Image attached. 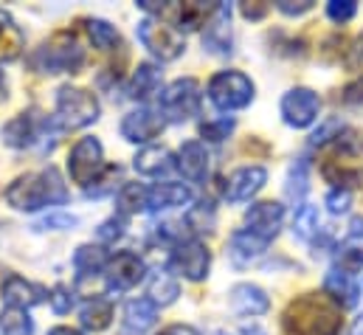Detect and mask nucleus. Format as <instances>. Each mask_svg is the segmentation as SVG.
I'll return each mask as SVG.
<instances>
[{"mask_svg": "<svg viewBox=\"0 0 363 335\" xmlns=\"http://www.w3.org/2000/svg\"><path fill=\"white\" fill-rule=\"evenodd\" d=\"M281 327L287 335H338L344 316L327 293H304L287 304Z\"/></svg>", "mask_w": 363, "mask_h": 335, "instance_id": "nucleus-1", "label": "nucleus"}, {"mask_svg": "<svg viewBox=\"0 0 363 335\" xmlns=\"http://www.w3.org/2000/svg\"><path fill=\"white\" fill-rule=\"evenodd\" d=\"M65 200H68V186L62 183V175L54 167L20 175L6 189V203L17 212H37L45 206H62Z\"/></svg>", "mask_w": 363, "mask_h": 335, "instance_id": "nucleus-2", "label": "nucleus"}, {"mask_svg": "<svg viewBox=\"0 0 363 335\" xmlns=\"http://www.w3.org/2000/svg\"><path fill=\"white\" fill-rule=\"evenodd\" d=\"M321 175L335 183L338 189L358 186L363 180V136L355 130H338V136L330 138L324 158H321Z\"/></svg>", "mask_w": 363, "mask_h": 335, "instance_id": "nucleus-3", "label": "nucleus"}, {"mask_svg": "<svg viewBox=\"0 0 363 335\" xmlns=\"http://www.w3.org/2000/svg\"><path fill=\"white\" fill-rule=\"evenodd\" d=\"M82 62H85V51L77 43L74 34H57V37H51L31 57V65L37 71H43V74H74V71L82 68Z\"/></svg>", "mask_w": 363, "mask_h": 335, "instance_id": "nucleus-4", "label": "nucleus"}, {"mask_svg": "<svg viewBox=\"0 0 363 335\" xmlns=\"http://www.w3.org/2000/svg\"><path fill=\"white\" fill-rule=\"evenodd\" d=\"M99 99L85 87L62 84L57 90V119L62 121V127H88L99 119Z\"/></svg>", "mask_w": 363, "mask_h": 335, "instance_id": "nucleus-5", "label": "nucleus"}, {"mask_svg": "<svg viewBox=\"0 0 363 335\" xmlns=\"http://www.w3.org/2000/svg\"><path fill=\"white\" fill-rule=\"evenodd\" d=\"M208 99L217 110H242L254 99V82L240 71H220L208 82Z\"/></svg>", "mask_w": 363, "mask_h": 335, "instance_id": "nucleus-6", "label": "nucleus"}, {"mask_svg": "<svg viewBox=\"0 0 363 335\" xmlns=\"http://www.w3.org/2000/svg\"><path fill=\"white\" fill-rule=\"evenodd\" d=\"M200 82L197 79H175L161 90V116L181 124L200 113Z\"/></svg>", "mask_w": 363, "mask_h": 335, "instance_id": "nucleus-7", "label": "nucleus"}, {"mask_svg": "<svg viewBox=\"0 0 363 335\" xmlns=\"http://www.w3.org/2000/svg\"><path fill=\"white\" fill-rule=\"evenodd\" d=\"M135 31H138V40H141L161 62H172V60H178L183 51H186V43H183L181 31L172 28L169 23L158 20V17H144Z\"/></svg>", "mask_w": 363, "mask_h": 335, "instance_id": "nucleus-8", "label": "nucleus"}, {"mask_svg": "<svg viewBox=\"0 0 363 335\" xmlns=\"http://www.w3.org/2000/svg\"><path fill=\"white\" fill-rule=\"evenodd\" d=\"M51 133V121L48 119H43L37 110H28V113H20V116H14L11 121H6V127L0 130V136H3V141L9 144V147H14V150H28V147H48V141H45V136Z\"/></svg>", "mask_w": 363, "mask_h": 335, "instance_id": "nucleus-9", "label": "nucleus"}, {"mask_svg": "<svg viewBox=\"0 0 363 335\" xmlns=\"http://www.w3.org/2000/svg\"><path fill=\"white\" fill-rule=\"evenodd\" d=\"M101 276H104L107 290L121 293V290L135 287V285L147 276V265H144V259H141L135 251H118L107 259Z\"/></svg>", "mask_w": 363, "mask_h": 335, "instance_id": "nucleus-10", "label": "nucleus"}, {"mask_svg": "<svg viewBox=\"0 0 363 335\" xmlns=\"http://www.w3.org/2000/svg\"><path fill=\"white\" fill-rule=\"evenodd\" d=\"M101 144H99V138H93V136H85V138H79L77 144H74V150H71V155H68V172H71V180L74 183H79V186H85V189H91V183L99 177V172H101Z\"/></svg>", "mask_w": 363, "mask_h": 335, "instance_id": "nucleus-11", "label": "nucleus"}, {"mask_svg": "<svg viewBox=\"0 0 363 335\" xmlns=\"http://www.w3.org/2000/svg\"><path fill=\"white\" fill-rule=\"evenodd\" d=\"M318 113H321V99L310 87H293L281 96V119L296 130L310 127L318 119Z\"/></svg>", "mask_w": 363, "mask_h": 335, "instance_id": "nucleus-12", "label": "nucleus"}, {"mask_svg": "<svg viewBox=\"0 0 363 335\" xmlns=\"http://www.w3.org/2000/svg\"><path fill=\"white\" fill-rule=\"evenodd\" d=\"M208 265H211V253L200 240H183L175 246V251L169 256V268L175 273L186 276L189 282H200L208 276Z\"/></svg>", "mask_w": 363, "mask_h": 335, "instance_id": "nucleus-13", "label": "nucleus"}, {"mask_svg": "<svg viewBox=\"0 0 363 335\" xmlns=\"http://www.w3.org/2000/svg\"><path fill=\"white\" fill-rule=\"evenodd\" d=\"M164 127H167V119L161 116V110H152V107L130 110L121 119V136L130 144H150L164 133Z\"/></svg>", "mask_w": 363, "mask_h": 335, "instance_id": "nucleus-14", "label": "nucleus"}, {"mask_svg": "<svg viewBox=\"0 0 363 335\" xmlns=\"http://www.w3.org/2000/svg\"><path fill=\"white\" fill-rule=\"evenodd\" d=\"M0 293H3V304L6 307H17V310H28V307H34V304H40V302H45L51 296L45 287H40V285L17 276V273L6 276Z\"/></svg>", "mask_w": 363, "mask_h": 335, "instance_id": "nucleus-15", "label": "nucleus"}, {"mask_svg": "<svg viewBox=\"0 0 363 335\" xmlns=\"http://www.w3.org/2000/svg\"><path fill=\"white\" fill-rule=\"evenodd\" d=\"M281 220H284V206L281 203H273V200H262V203H254L245 214V229L271 240L279 234L281 229Z\"/></svg>", "mask_w": 363, "mask_h": 335, "instance_id": "nucleus-16", "label": "nucleus"}, {"mask_svg": "<svg viewBox=\"0 0 363 335\" xmlns=\"http://www.w3.org/2000/svg\"><path fill=\"white\" fill-rule=\"evenodd\" d=\"M203 45L220 57L231 54V3H217V11L203 31Z\"/></svg>", "mask_w": 363, "mask_h": 335, "instance_id": "nucleus-17", "label": "nucleus"}, {"mask_svg": "<svg viewBox=\"0 0 363 335\" xmlns=\"http://www.w3.org/2000/svg\"><path fill=\"white\" fill-rule=\"evenodd\" d=\"M268 180V172L262 167H242L237 172H231L228 183H225V200L231 203H242V200H251Z\"/></svg>", "mask_w": 363, "mask_h": 335, "instance_id": "nucleus-18", "label": "nucleus"}, {"mask_svg": "<svg viewBox=\"0 0 363 335\" xmlns=\"http://www.w3.org/2000/svg\"><path fill=\"white\" fill-rule=\"evenodd\" d=\"M158 322V304L150 299H133L124 304V319H121V330L124 335H144L152 330Z\"/></svg>", "mask_w": 363, "mask_h": 335, "instance_id": "nucleus-19", "label": "nucleus"}, {"mask_svg": "<svg viewBox=\"0 0 363 335\" xmlns=\"http://www.w3.org/2000/svg\"><path fill=\"white\" fill-rule=\"evenodd\" d=\"M268 246H271V240H265V237H259V234H254V231H248V229H240V231H234L231 240H228V256H231V262H234L237 268H245V265H251L257 256H262Z\"/></svg>", "mask_w": 363, "mask_h": 335, "instance_id": "nucleus-20", "label": "nucleus"}, {"mask_svg": "<svg viewBox=\"0 0 363 335\" xmlns=\"http://www.w3.org/2000/svg\"><path fill=\"white\" fill-rule=\"evenodd\" d=\"M191 203V189L186 183H175V180H167V183H155L147 194V209L150 212H167V209H181Z\"/></svg>", "mask_w": 363, "mask_h": 335, "instance_id": "nucleus-21", "label": "nucleus"}, {"mask_svg": "<svg viewBox=\"0 0 363 335\" xmlns=\"http://www.w3.org/2000/svg\"><path fill=\"white\" fill-rule=\"evenodd\" d=\"M324 290H327V296H330L341 310L355 307L358 299H361L358 282L352 279V273H347V270H341V268H333V270L327 273V279H324Z\"/></svg>", "mask_w": 363, "mask_h": 335, "instance_id": "nucleus-22", "label": "nucleus"}, {"mask_svg": "<svg viewBox=\"0 0 363 335\" xmlns=\"http://www.w3.org/2000/svg\"><path fill=\"white\" fill-rule=\"evenodd\" d=\"M178 169L183 172V177L203 183L208 175V153L200 141H186L178 150Z\"/></svg>", "mask_w": 363, "mask_h": 335, "instance_id": "nucleus-23", "label": "nucleus"}, {"mask_svg": "<svg viewBox=\"0 0 363 335\" xmlns=\"http://www.w3.org/2000/svg\"><path fill=\"white\" fill-rule=\"evenodd\" d=\"M231 307L240 316H262L271 307V299L262 287L257 285H237L231 290Z\"/></svg>", "mask_w": 363, "mask_h": 335, "instance_id": "nucleus-24", "label": "nucleus"}, {"mask_svg": "<svg viewBox=\"0 0 363 335\" xmlns=\"http://www.w3.org/2000/svg\"><path fill=\"white\" fill-rule=\"evenodd\" d=\"M133 167L144 177H161V175H167L169 169L178 167V164H175V158H172V153L167 147H144L133 158Z\"/></svg>", "mask_w": 363, "mask_h": 335, "instance_id": "nucleus-25", "label": "nucleus"}, {"mask_svg": "<svg viewBox=\"0 0 363 335\" xmlns=\"http://www.w3.org/2000/svg\"><path fill=\"white\" fill-rule=\"evenodd\" d=\"M26 37L20 31V26L11 20L9 11L0 9V62H14L23 54Z\"/></svg>", "mask_w": 363, "mask_h": 335, "instance_id": "nucleus-26", "label": "nucleus"}, {"mask_svg": "<svg viewBox=\"0 0 363 335\" xmlns=\"http://www.w3.org/2000/svg\"><path fill=\"white\" fill-rule=\"evenodd\" d=\"M147 290H150V302H155L158 307L172 304V302L178 299V293H181L175 276H172L169 270H164V268L150 270V276H147Z\"/></svg>", "mask_w": 363, "mask_h": 335, "instance_id": "nucleus-27", "label": "nucleus"}, {"mask_svg": "<svg viewBox=\"0 0 363 335\" xmlns=\"http://www.w3.org/2000/svg\"><path fill=\"white\" fill-rule=\"evenodd\" d=\"M338 262L347 273L363 268V220H352V234L338 246Z\"/></svg>", "mask_w": 363, "mask_h": 335, "instance_id": "nucleus-28", "label": "nucleus"}, {"mask_svg": "<svg viewBox=\"0 0 363 335\" xmlns=\"http://www.w3.org/2000/svg\"><path fill=\"white\" fill-rule=\"evenodd\" d=\"M158 90H161V71H158L155 65H150V62H141V65L135 68V74H133L130 96L144 101V99L155 96Z\"/></svg>", "mask_w": 363, "mask_h": 335, "instance_id": "nucleus-29", "label": "nucleus"}, {"mask_svg": "<svg viewBox=\"0 0 363 335\" xmlns=\"http://www.w3.org/2000/svg\"><path fill=\"white\" fill-rule=\"evenodd\" d=\"M79 322H82V327H85V330H93V333L107 330V327H110V322H113V304H110L107 299L93 296L91 302L82 307Z\"/></svg>", "mask_w": 363, "mask_h": 335, "instance_id": "nucleus-30", "label": "nucleus"}, {"mask_svg": "<svg viewBox=\"0 0 363 335\" xmlns=\"http://www.w3.org/2000/svg\"><path fill=\"white\" fill-rule=\"evenodd\" d=\"M147 194H150L147 186H141V183H124V186L118 189V197H116L118 214H121V217H130V214L144 212V209H147Z\"/></svg>", "mask_w": 363, "mask_h": 335, "instance_id": "nucleus-31", "label": "nucleus"}, {"mask_svg": "<svg viewBox=\"0 0 363 335\" xmlns=\"http://www.w3.org/2000/svg\"><path fill=\"white\" fill-rule=\"evenodd\" d=\"M107 259L110 256L104 251V246H82L74 253V265H77L79 276H96L99 270H104Z\"/></svg>", "mask_w": 363, "mask_h": 335, "instance_id": "nucleus-32", "label": "nucleus"}, {"mask_svg": "<svg viewBox=\"0 0 363 335\" xmlns=\"http://www.w3.org/2000/svg\"><path fill=\"white\" fill-rule=\"evenodd\" d=\"M0 333L3 335H34V322L28 319V310L3 307V313H0Z\"/></svg>", "mask_w": 363, "mask_h": 335, "instance_id": "nucleus-33", "label": "nucleus"}, {"mask_svg": "<svg viewBox=\"0 0 363 335\" xmlns=\"http://www.w3.org/2000/svg\"><path fill=\"white\" fill-rule=\"evenodd\" d=\"M315 231H318V209L301 203V206L296 209V217H293V234H296L298 240H313Z\"/></svg>", "mask_w": 363, "mask_h": 335, "instance_id": "nucleus-34", "label": "nucleus"}, {"mask_svg": "<svg viewBox=\"0 0 363 335\" xmlns=\"http://www.w3.org/2000/svg\"><path fill=\"white\" fill-rule=\"evenodd\" d=\"M88 34H91L93 45L101 48V51H113L121 43L116 26H110L107 20H88Z\"/></svg>", "mask_w": 363, "mask_h": 335, "instance_id": "nucleus-35", "label": "nucleus"}, {"mask_svg": "<svg viewBox=\"0 0 363 335\" xmlns=\"http://www.w3.org/2000/svg\"><path fill=\"white\" fill-rule=\"evenodd\" d=\"M186 226H189V231H194V234H208V231L214 229V206H211V200L197 203V206L189 212Z\"/></svg>", "mask_w": 363, "mask_h": 335, "instance_id": "nucleus-36", "label": "nucleus"}, {"mask_svg": "<svg viewBox=\"0 0 363 335\" xmlns=\"http://www.w3.org/2000/svg\"><path fill=\"white\" fill-rule=\"evenodd\" d=\"M304 192H307V161H298V164H293L290 177H287V197L293 203H301Z\"/></svg>", "mask_w": 363, "mask_h": 335, "instance_id": "nucleus-37", "label": "nucleus"}, {"mask_svg": "<svg viewBox=\"0 0 363 335\" xmlns=\"http://www.w3.org/2000/svg\"><path fill=\"white\" fill-rule=\"evenodd\" d=\"M231 130H234V119H217V121L200 124V136L206 141H225Z\"/></svg>", "mask_w": 363, "mask_h": 335, "instance_id": "nucleus-38", "label": "nucleus"}, {"mask_svg": "<svg viewBox=\"0 0 363 335\" xmlns=\"http://www.w3.org/2000/svg\"><path fill=\"white\" fill-rule=\"evenodd\" d=\"M118 177H121V167H118V164H116V167H107L101 172V177H96V183L88 189V194L101 197V194H107V192H116V183H113V180H118Z\"/></svg>", "mask_w": 363, "mask_h": 335, "instance_id": "nucleus-39", "label": "nucleus"}, {"mask_svg": "<svg viewBox=\"0 0 363 335\" xmlns=\"http://www.w3.org/2000/svg\"><path fill=\"white\" fill-rule=\"evenodd\" d=\"M355 11H358V3H355V0H330V3H327V14H330V20H335V23L352 20Z\"/></svg>", "mask_w": 363, "mask_h": 335, "instance_id": "nucleus-40", "label": "nucleus"}, {"mask_svg": "<svg viewBox=\"0 0 363 335\" xmlns=\"http://www.w3.org/2000/svg\"><path fill=\"white\" fill-rule=\"evenodd\" d=\"M124 226H127V217H110V220H104L101 226H99V243H116L121 234H124Z\"/></svg>", "mask_w": 363, "mask_h": 335, "instance_id": "nucleus-41", "label": "nucleus"}, {"mask_svg": "<svg viewBox=\"0 0 363 335\" xmlns=\"http://www.w3.org/2000/svg\"><path fill=\"white\" fill-rule=\"evenodd\" d=\"M48 302H51V307H54V313H60V316H65V313H71V307H74V293L65 287V285H57L54 290H51V296H48Z\"/></svg>", "mask_w": 363, "mask_h": 335, "instance_id": "nucleus-42", "label": "nucleus"}, {"mask_svg": "<svg viewBox=\"0 0 363 335\" xmlns=\"http://www.w3.org/2000/svg\"><path fill=\"white\" fill-rule=\"evenodd\" d=\"M327 206H330L333 214H344V212H350V206H352V194H350V189H333V192L327 194Z\"/></svg>", "mask_w": 363, "mask_h": 335, "instance_id": "nucleus-43", "label": "nucleus"}, {"mask_svg": "<svg viewBox=\"0 0 363 335\" xmlns=\"http://www.w3.org/2000/svg\"><path fill=\"white\" fill-rule=\"evenodd\" d=\"M74 226H77V217L74 214H48L34 229H74Z\"/></svg>", "mask_w": 363, "mask_h": 335, "instance_id": "nucleus-44", "label": "nucleus"}, {"mask_svg": "<svg viewBox=\"0 0 363 335\" xmlns=\"http://www.w3.org/2000/svg\"><path fill=\"white\" fill-rule=\"evenodd\" d=\"M276 6H279V11H284V14H290V17H293V14L298 17V14H304V11L313 9V0H298V3H293V0H279Z\"/></svg>", "mask_w": 363, "mask_h": 335, "instance_id": "nucleus-45", "label": "nucleus"}, {"mask_svg": "<svg viewBox=\"0 0 363 335\" xmlns=\"http://www.w3.org/2000/svg\"><path fill=\"white\" fill-rule=\"evenodd\" d=\"M341 99H344L347 104H363V77L347 84L344 93H341Z\"/></svg>", "mask_w": 363, "mask_h": 335, "instance_id": "nucleus-46", "label": "nucleus"}, {"mask_svg": "<svg viewBox=\"0 0 363 335\" xmlns=\"http://www.w3.org/2000/svg\"><path fill=\"white\" fill-rule=\"evenodd\" d=\"M347 68H352V71H363V34L358 37V43L350 48V57H347Z\"/></svg>", "mask_w": 363, "mask_h": 335, "instance_id": "nucleus-47", "label": "nucleus"}, {"mask_svg": "<svg viewBox=\"0 0 363 335\" xmlns=\"http://www.w3.org/2000/svg\"><path fill=\"white\" fill-rule=\"evenodd\" d=\"M242 14L248 20H259L268 14V3H242Z\"/></svg>", "mask_w": 363, "mask_h": 335, "instance_id": "nucleus-48", "label": "nucleus"}, {"mask_svg": "<svg viewBox=\"0 0 363 335\" xmlns=\"http://www.w3.org/2000/svg\"><path fill=\"white\" fill-rule=\"evenodd\" d=\"M158 335H200L194 327H189V324H172V327H167V330H161Z\"/></svg>", "mask_w": 363, "mask_h": 335, "instance_id": "nucleus-49", "label": "nucleus"}, {"mask_svg": "<svg viewBox=\"0 0 363 335\" xmlns=\"http://www.w3.org/2000/svg\"><path fill=\"white\" fill-rule=\"evenodd\" d=\"M48 335H82L79 330H74V327H54Z\"/></svg>", "mask_w": 363, "mask_h": 335, "instance_id": "nucleus-50", "label": "nucleus"}, {"mask_svg": "<svg viewBox=\"0 0 363 335\" xmlns=\"http://www.w3.org/2000/svg\"><path fill=\"white\" fill-rule=\"evenodd\" d=\"M350 335H363V316H358V319H355V324H352Z\"/></svg>", "mask_w": 363, "mask_h": 335, "instance_id": "nucleus-51", "label": "nucleus"}, {"mask_svg": "<svg viewBox=\"0 0 363 335\" xmlns=\"http://www.w3.org/2000/svg\"><path fill=\"white\" fill-rule=\"evenodd\" d=\"M6 96V79H3V74H0V99Z\"/></svg>", "mask_w": 363, "mask_h": 335, "instance_id": "nucleus-52", "label": "nucleus"}]
</instances>
